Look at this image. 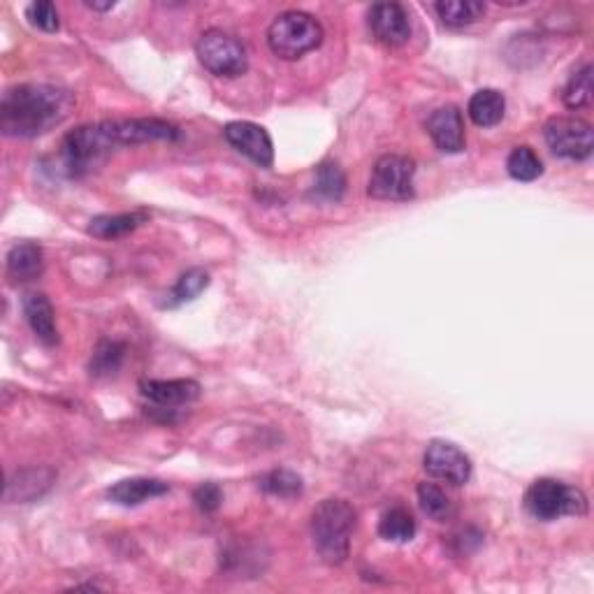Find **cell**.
Masks as SVG:
<instances>
[{
	"instance_id": "1",
	"label": "cell",
	"mask_w": 594,
	"mask_h": 594,
	"mask_svg": "<svg viewBox=\"0 0 594 594\" xmlns=\"http://www.w3.org/2000/svg\"><path fill=\"white\" fill-rule=\"evenodd\" d=\"M75 110V96L52 84H19L0 100V130L5 137L31 140L61 126Z\"/></svg>"
},
{
	"instance_id": "2",
	"label": "cell",
	"mask_w": 594,
	"mask_h": 594,
	"mask_svg": "<svg viewBox=\"0 0 594 594\" xmlns=\"http://www.w3.org/2000/svg\"><path fill=\"white\" fill-rule=\"evenodd\" d=\"M358 513L344 499H323L311 513V539L323 562L342 564L349 557Z\"/></svg>"
},
{
	"instance_id": "3",
	"label": "cell",
	"mask_w": 594,
	"mask_h": 594,
	"mask_svg": "<svg viewBox=\"0 0 594 594\" xmlns=\"http://www.w3.org/2000/svg\"><path fill=\"white\" fill-rule=\"evenodd\" d=\"M323 42V26L307 12H284L272 21L267 31V45L272 54L284 61H297L314 52Z\"/></svg>"
},
{
	"instance_id": "4",
	"label": "cell",
	"mask_w": 594,
	"mask_h": 594,
	"mask_svg": "<svg viewBox=\"0 0 594 594\" xmlns=\"http://www.w3.org/2000/svg\"><path fill=\"white\" fill-rule=\"evenodd\" d=\"M525 509L532 518L550 523L562 516H583L588 511V499L578 488L553 478H539L525 492Z\"/></svg>"
},
{
	"instance_id": "5",
	"label": "cell",
	"mask_w": 594,
	"mask_h": 594,
	"mask_svg": "<svg viewBox=\"0 0 594 594\" xmlns=\"http://www.w3.org/2000/svg\"><path fill=\"white\" fill-rule=\"evenodd\" d=\"M117 147L114 140L107 133L105 121L96 126H79L72 133L65 135L61 144V161L63 168L70 177L86 175L91 168L103 161L110 151Z\"/></svg>"
},
{
	"instance_id": "6",
	"label": "cell",
	"mask_w": 594,
	"mask_h": 594,
	"mask_svg": "<svg viewBox=\"0 0 594 594\" xmlns=\"http://www.w3.org/2000/svg\"><path fill=\"white\" fill-rule=\"evenodd\" d=\"M195 54H198L200 63L216 77L233 79L244 75L246 68H249V59H246L242 42L235 35L219 31V28H212V31L200 35Z\"/></svg>"
},
{
	"instance_id": "7",
	"label": "cell",
	"mask_w": 594,
	"mask_h": 594,
	"mask_svg": "<svg viewBox=\"0 0 594 594\" xmlns=\"http://www.w3.org/2000/svg\"><path fill=\"white\" fill-rule=\"evenodd\" d=\"M416 163L409 156L388 154L376 161L372 177H369L367 193L374 200L402 202L414 198Z\"/></svg>"
},
{
	"instance_id": "8",
	"label": "cell",
	"mask_w": 594,
	"mask_h": 594,
	"mask_svg": "<svg viewBox=\"0 0 594 594\" xmlns=\"http://www.w3.org/2000/svg\"><path fill=\"white\" fill-rule=\"evenodd\" d=\"M543 137L555 156L567 161H585L594 147L592 126L583 119L555 117L543 126Z\"/></svg>"
},
{
	"instance_id": "9",
	"label": "cell",
	"mask_w": 594,
	"mask_h": 594,
	"mask_svg": "<svg viewBox=\"0 0 594 594\" xmlns=\"http://www.w3.org/2000/svg\"><path fill=\"white\" fill-rule=\"evenodd\" d=\"M423 467L432 478L448 485H465L472 478V460L451 441H432L423 455Z\"/></svg>"
},
{
	"instance_id": "10",
	"label": "cell",
	"mask_w": 594,
	"mask_h": 594,
	"mask_svg": "<svg viewBox=\"0 0 594 594\" xmlns=\"http://www.w3.org/2000/svg\"><path fill=\"white\" fill-rule=\"evenodd\" d=\"M223 135H226V140L233 144L239 154L260 165V168H270L274 163L272 137L258 123L233 121L223 128Z\"/></svg>"
},
{
	"instance_id": "11",
	"label": "cell",
	"mask_w": 594,
	"mask_h": 594,
	"mask_svg": "<svg viewBox=\"0 0 594 594\" xmlns=\"http://www.w3.org/2000/svg\"><path fill=\"white\" fill-rule=\"evenodd\" d=\"M114 144H142L154 140H177L179 128L163 119H119L105 121Z\"/></svg>"
},
{
	"instance_id": "12",
	"label": "cell",
	"mask_w": 594,
	"mask_h": 594,
	"mask_svg": "<svg viewBox=\"0 0 594 594\" xmlns=\"http://www.w3.org/2000/svg\"><path fill=\"white\" fill-rule=\"evenodd\" d=\"M369 28L386 47H400L411 38L409 14L400 3H376L369 10Z\"/></svg>"
},
{
	"instance_id": "13",
	"label": "cell",
	"mask_w": 594,
	"mask_h": 594,
	"mask_svg": "<svg viewBox=\"0 0 594 594\" xmlns=\"http://www.w3.org/2000/svg\"><path fill=\"white\" fill-rule=\"evenodd\" d=\"M427 133L444 154H460L465 149V121L455 105L434 110L427 119Z\"/></svg>"
},
{
	"instance_id": "14",
	"label": "cell",
	"mask_w": 594,
	"mask_h": 594,
	"mask_svg": "<svg viewBox=\"0 0 594 594\" xmlns=\"http://www.w3.org/2000/svg\"><path fill=\"white\" fill-rule=\"evenodd\" d=\"M140 393L147 397L149 402L158 404V407L172 409V407H184V404H191L200 397V383L191 379H172V381H156V379H144L140 383Z\"/></svg>"
},
{
	"instance_id": "15",
	"label": "cell",
	"mask_w": 594,
	"mask_h": 594,
	"mask_svg": "<svg viewBox=\"0 0 594 594\" xmlns=\"http://www.w3.org/2000/svg\"><path fill=\"white\" fill-rule=\"evenodd\" d=\"M170 492V485L158 478H126L107 490V497L119 506H140L149 499L163 497Z\"/></svg>"
},
{
	"instance_id": "16",
	"label": "cell",
	"mask_w": 594,
	"mask_h": 594,
	"mask_svg": "<svg viewBox=\"0 0 594 594\" xmlns=\"http://www.w3.org/2000/svg\"><path fill=\"white\" fill-rule=\"evenodd\" d=\"M42 270H45V256L38 244L21 242L12 246V251L7 253V277L14 284H26V281L38 279Z\"/></svg>"
},
{
	"instance_id": "17",
	"label": "cell",
	"mask_w": 594,
	"mask_h": 594,
	"mask_svg": "<svg viewBox=\"0 0 594 594\" xmlns=\"http://www.w3.org/2000/svg\"><path fill=\"white\" fill-rule=\"evenodd\" d=\"M24 314L26 321L35 332V337L40 339L42 344L54 346L59 342V332H56V321H54V307L49 302L47 295L33 293L24 300Z\"/></svg>"
},
{
	"instance_id": "18",
	"label": "cell",
	"mask_w": 594,
	"mask_h": 594,
	"mask_svg": "<svg viewBox=\"0 0 594 594\" xmlns=\"http://www.w3.org/2000/svg\"><path fill=\"white\" fill-rule=\"evenodd\" d=\"M54 483V472L49 469H24L7 481L5 499L7 502H33L45 495Z\"/></svg>"
},
{
	"instance_id": "19",
	"label": "cell",
	"mask_w": 594,
	"mask_h": 594,
	"mask_svg": "<svg viewBox=\"0 0 594 594\" xmlns=\"http://www.w3.org/2000/svg\"><path fill=\"white\" fill-rule=\"evenodd\" d=\"M467 112L476 126L492 128L504 119L506 100L497 89H481L474 93L472 100H469Z\"/></svg>"
},
{
	"instance_id": "20",
	"label": "cell",
	"mask_w": 594,
	"mask_h": 594,
	"mask_svg": "<svg viewBox=\"0 0 594 594\" xmlns=\"http://www.w3.org/2000/svg\"><path fill=\"white\" fill-rule=\"evenodd\" d=\"M439 19L451 28H465L469 24H476L485 14V5L478 0H439L434 5Z\"/></svg>"
},
{
	"instance_id": "21",
	"label": "cell",
	"mask_w": 594,
	"mask_h": 594,
	"mask_svg": "<svg viewBox=\"0 0 594 594\" xmlns=\"http://www.w3.org/2000/svg\"><path fill=\"white\" fill-rule=\"evenodd\" d=\"M379 534L386 541L407 543L416 536V520L407 509H402V506H395V509H390L381 516Z\"/></svg>"
},
{
	"instance_id": "22",
	"label": "cell",
	"mask_w": 594,
	"mask_h": 594,
	"mask_svg": "<svg viewBox=\"0 0 594 594\" xmlns=\"http://www.w3.org/2000/svg\"><path fill=\"white\" fill-rule=\"evenodd\" d=\"M144 221V214H107V216H96V219L91 221L89 226V233L93 237H100V239H117L123 237L128 233H133V230L140 226Z\"/></svg>"
},
{
	"instance_id": "23",
	"label": "cell",
	"mask_w": 594,
	"mask_h": 594,
	"mask_svg": "<svg viewBox=\"0 0 594 594\" xmlns=\"http://www.w3.org/2000/svg\"><path fill=\"white\" fill-rule=\"evenodd\" d=\"M123 358H126V344L114 342V339H103V342H98L96 351H93L91 356V362H89L91 374L93 376L117 374L123 365Z\"/></svg>"
},
{
	"instance_id": "24",
	"label": "cell",
	"mask_w": 594,
	"mask_h": 594,
	"mask_svg": "<svg viewBox=\"0 0 594 594\" xmlns=\"http://www.w3.org/2000/svg\"><path fill=\"white\" fill-rule=\"evenodd\" d=\"M346 191V175L337 163L318 165L314 179V195L321 200L337 202Z\"/></svg>"
},
{
	"instance_id": "25",
	"label": "cell",
	"mask_w": 594,
	"mask_h": 594,
	"mask_svg": "<svg viewBox=\"0 0 594 594\" xmlns=\"http://www.w3.org/2000/svg\"><path fill=\"white\" fill-rule=\"evenodd\" d=\"M418 504L427 518L437 520V523H446L453 516L451 499L439 485L434 483H420L418 485Z\"/></svg>"
},
{
	"instance_id": "26",
	"label": "cell",
	"mask_w": 594,
	"mask_h": 594,
	"mask_svg": "<svg viewBox=\"0 0 594 594\" xmlns=\"http://www.w3.org/2000/svg\"><path fill=\"white\" fill-rule=\"evenodd\" d=\"M207 286H209V274L205 270H200V267H193V270L184 272L177 279L175 288H172L168 300H165V307H179V304L191 302L205 291Z\"/></svg>"
},
{
	"instance_id": "27",
	"label": "cell",
	"mask_w": 594,
	"mask_h": 594,
	"mask_svg": "<svg viewBox=\"0 0 594 594\" xmlns=\"http://www.w3.org/2000/svg\"><path fill=\"white\" fill-rule=\"evenodd\" d=\"M562 100L569 110H583L592 103V65L585 63L581 70L574 72L564 86Z\"/></svg>"
},
{
	"instance_id": "28",
	"label": "cell",
	"mask_w": 594,
	"mask_h": 594,
	"mask_svg": "<svg viewBox=\"0 0 594 594\" xmlns=\"http://www.w3.org/2000/svg\"><path fill=\"white\" fill-rule=\"evenodd\" d=\"M506 170L518 181H534L543 175V163L532 147H516L506 158Z\"/></svg>"
},
{
	"instance_id": "29",
	"label": "cell",
	"mask_w": 594,
	"mask_h": 594,
	"mask_svg": "<svg viewBox=\"0 0 594 594\" xmlns=\"http://www.w3.org/2000/svg\"><path fill=\"white\" fill-rule=\"evenodd\" d=\"M260 488H263L267 495L291 499L302 492V478L288 472V469H277V472H270L267 476L260 478Z\"/></svg>"
},
{
	"instance_id": "30",
	"label": "cell",
	"mask_w": 594,
	"mask_h": 594,
	"mask_svg": "<svg viewBox=\"0 0 594 594\" xmlns=\"http://www.w3.org/2000/svg\"><path fill=\"white\" fill-rule=\"evenodd\" d=\"M26 17L31 19V24L38 26L40 31H59V10H56V5L49 3V0H38V3L28 5Z\"/></svg>"
},
{
	"instance_id": "31",
	"label": "cell",
	"mask_w": 594,
	"mask_h": 594,
	"mask_svg": "<svg viewBox=\"0 0 594 594\" xmlns=\"http://www.w3.org/2000/svg\"><path fill=\"white\" fill-rule=\"evenodd\" d=\"M193 502L202 513H214L223 502V492L216 483H202L193 492Z\"/></svg>"
},
{
	"instance_id": "32",
	"label": "cell",
	"mask_w": 594,
	"mask_h": 594,
	"mask_svg": "<svg viewBox=\"0 0 594 594\" xmlns=\"http://www.w3.org/2000/svg\"><path fill=\"white\" fill-rule=\"evenodd\" d=\"M117 5L114 3V0H107V3H96V0H89V3H86V7H91V10H112V7Z\"/></svg>"
}]
</instances>
